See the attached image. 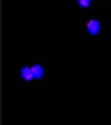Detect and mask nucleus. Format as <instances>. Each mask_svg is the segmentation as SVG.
<instances>
[{"mask_svg": "<svg viewBox=\"0 0 111 125\" xmlns=\"http://www.w3.org/2000/svg\"><path fill=\"white\" fill-rule=\"evenodd\" d=\"M100 22L96 19H91L88 23H86V29H88V33H91V35H98L100 33Z\"/></svg>", "mask_w": 111, "mask_h": 125, "instance_id": "obj_1", "label": "nucleus"}, {"mask_svg": "<svg viewBox=\"0 0 111 125\" xmlns=\"http://www.w3.org/2000/svg\"><path fill=\"white\" fill-rule=\"evenodd\" d=\"M20 75H22L23 80H32V78H35L33 77V72H32V67H23L22 72H20Z\"/></svg>", "mask_w": 111, "mask_h": 125, "instance_id": "obj_2", "label": "nucleus"}, {"mask_svg": "<svg viewBox=\"0 0 111 125\" xmlns=\"http://www.w3.org/2000/svg\"><path fill=\"white\" fill-rule=\"evenodd\" d=\"M32 72L35 78H42L43 77V67L42 65H32Z\"/></svg>", "mask_w": 111, "mask_h": 125, "instance_id": "obj_3", "label": "nucleus"}, {"mask_svg": "<svg viewBox=\"0 0 111 125\" xmlns=\"http://www.w3.org/2000/svg\"><path fill=\"white\" fill-rule=\"evenodd\" d=\"M78 5H80V7H83V9H86V7H90V5H91V0H78Z\"/></svg>", "mask_w": 111, "mask_h": 125, "instance_id": "obj_4", "label": "nucleus"}]
</instances>
